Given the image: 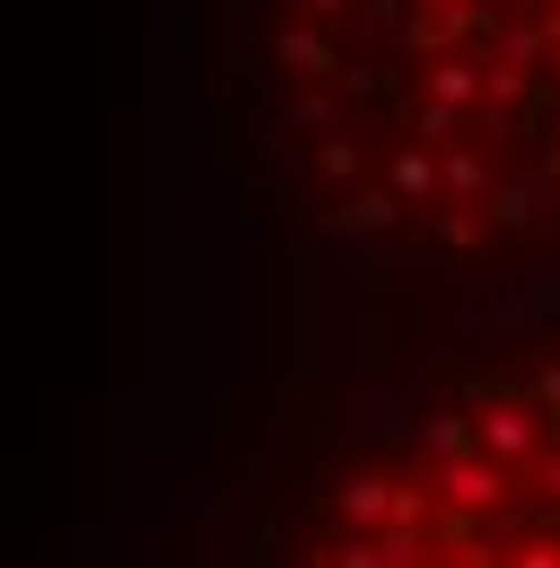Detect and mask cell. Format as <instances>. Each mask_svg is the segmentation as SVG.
<instances>
[{
    "label": "cell",
    "mask_w": 560,
    "mask_h": 568,
    "mask_svg": "<svg viewBox=\"0 0 560 568\" xmlns=\"http://www.w3.org/2000/svg\"><path fill=\"white\" fill-rule=\"evenodd\" d=\"M237 219L368 324L560 281V0H193Z\"/></svg>",
    "instance_id": "cell-1"
},
{
    "label": "cell",
    "mask_w": 560,
    "mask_h": 568,
    "mask_svg": "<svg viewBox=\"0 0 560 568\" xmlns=\"http://www.w3.org/2000/svg\"><path fill=\"white\" fill-rule=\"evenodd\" d=\"M237 568H560V281L316 385Z\"/></svg>",
    "instance_id": "cell-2"
}]
</instances>
